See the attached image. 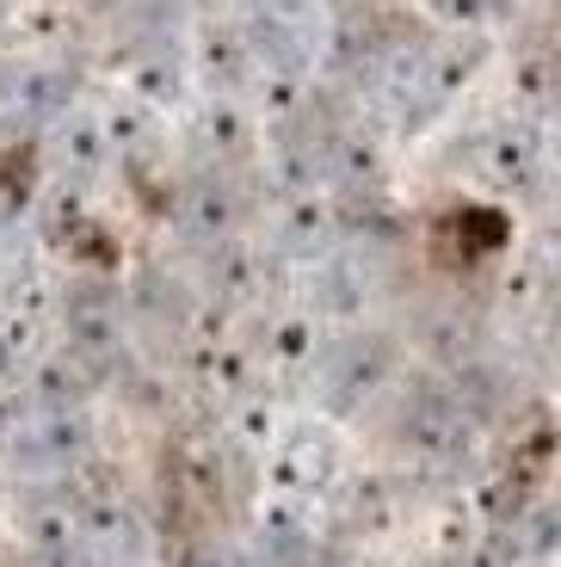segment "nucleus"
Segmentation results:
<instances>
[{"label": "nucleus", "instance_id": "1", "mask_svg": "<svg viewBox=\"0 0 561 567\" xmlns=\"http://www.w3.org/2000/svg\"><path fill=\"white\" fill-rule=\"evenodd\" d=\"M401 451L420 468H457L476 451V413L438 383H420L401 401Z\"/></svg>", "mask_w": 561, "mask_h": 567}, {"label": "nucleus", "instance_id": "2", "mask_svg": "<svg viewBox=\"0 0 561 567\" xmlns=\"http://www.w3.org/2000/svg\"><path fill=\"white\" fill-rule=\"evenodd\" d=\"M395 364H401V352H395L389 333H351V340L327 358V377H322L327 413H358L370 395H382V389L395 383Z\"/></svg>", "mask_w": 561, "mask_h": 567}, {"label": "nucleus", "instance_id": "3", "mask_svg": "<svg viewBox=\"0 0 561 567\" xmlns=\"http://www.w3.org/2000/svg\"><path fill=\"white\" fill-rule=\"evenodd\" d=\"M86 439H93V425H86L81 413L50 408V413H38V420H19L0 451L13 456V468H26V475H62L69 463L86 456Z\"/></svg>", "mask_w": 561, "mask_h": 567}, {"label": "nucleus", "instance_id": "4", "mask_svg": "<svg viewBox=\"0 0 561 567\" xmlns=\"http://www.w3.org/2000/svg\"><path fill=\"white\" fill-rule=\"evenodd\" d=\"M272 487L290 499H315L327 487H339V439L327 425H296L272 451Z\"/></svg>", "mask_w": 561, "mask_h": 567}, {"label": "nucleus", "instance_id": "5", "mask_svg": "<svg viewBox=\"0 0 561 567\" xmlns=\"http://www.w3.org/2000/svg\"><path fill=\"white\" fill-rule=\"evenodd\" d=\"M481 173H488L500 192H537V179H543V136L524 130V124L493 130V136L481 142Z\"/></svg>", "mask_w": 561, "mask_h": 567}, {"label": "nucleus", "instance_id": "6", "mask_svg": "<svg viewBox=\"0 0 561 567\" xmlns=\"http://www.w3.org/2000/svg\"><path fill=\"white\" fill-rule=\"evenodd\" d=\"M315 549V525H309V499H266V512H259V555H266L272 567H290L303 561V555Z\"/></svg>", "mask_w": 561, "mask_h": 567}, {"label": "nucleus", "instance_id": "7", "mask_svg": "<svg viewBox=\"0 0 561 567\" xmlns=\"http://www.w3.org/2000/svg\"><path fill=\"white\" fill-rule=\"evenodd\" d=\"M334 210H327L315 192H290L284 198V210H278V254H290V259H315V254H327L334 247Z\"/></svg>", "mask_w": 561, "mask_h": 567}, {"label": "nucleus", "instance_id": "8", "mask_svg": "<svg viewBox=\"0 0 561 567\" xmlns=\"http://www.w3.org/2000/svg\"><path fill=\"white\" fill-rule=\"evenodd\" d=\"M99 383V370L86 364V358L74 352H57V358H43L38 370L26 377V408L50 413V408H81V395Z\"/></svg>", "mask_w": 561, "mask_h": 567}, {"label": "nucleus", "instance_id": "9", "mask_svg": "<svg viewBox=\"0 0 561 567\" xmlns=\"http://www.w3.org/2000/svg\"><path fill=\"white\" fill-rule=\"evenodd\" d=\"M0 112L13 124H50V117L69 112V74L62 69H26L13 74V86L0 93Z\"/></svg>", "mask_w": 561, "mask_h": 567}, {"label": "nucleus", "instance_id": "10", "mask_svg": "<svg viewBox=\"0 0 561 567\" xmlns=\"http://www.w3.org/2000/svg\"><path fill=\"white\" fill-rule=\"evenodd\" d=\"M235 192H228L223 179H197L192 192L180 198V228L192 235L197 247H216V241H228L235 235Z\"/></svg>", "mask_w": 561, "mask_h": 567}, {"label": "nucleus", "instance_id": "11", "mask_svg": "<svg viewBox=\"0 0 561 567\" xmlns=\"http://www.w3.org/2000/svg\"><path fill=\"white\" fill-rule=\"evenodd\" d=\"M315 358H322V327H315V315H284V321L272 327V340H266L272 377L296 383V377H309L315 370Z\"/></svg>", "mask_w": 561, "mask_h": 567}, {"label": "nucleus", "instance_id": "12", "mask_svg": "<svg viewBox=\"0 0 561 567\" xmlns=\"http://www.w3.org/2000/svg\"><path fill=\"white\" fill-rule=\"evenodd\" d=\"M346 530H358V537H389L395 518H401V494H395L382 475H365V482L346 487Z\"/></svg>", "mask_w": 561, "mask_h": 567}, {"label": "nucleus", "instance_id": "13", "mask_svg": "<svg viewBox=\"0 0 561 567\" xmlns=\"http://www.w3.org/2000/svg\"><path fill=\"white\" fill-rule=\"evenodd\" d=\"M266 284V254L247 241H216V266H211V290L223 302H247Z\"/></svg>", "mask_w": 561, "mask_h": 567}, {"label": "nucleus", "instance_id": "14", "mask_svg": "<svg viewBox=\"0 0 561 567\" xmlns=\"http://www.w3.org/2000/svg\"><path fill=\"white\" fill-rule=\"evenodd\" d=\"M253 69H259V62H253V43L241 38V31H211V38H204V74H211L216 81V93H241V86L253 81Z\"/></svg>", "mask_w": 561, "mask_h": 567}, {"label": "nucleus", "instance_id": "15", "mask_svg": "<svg viewBox=\"0 0 561 567\" xmlns=\"http://www.w3.org/2000/svg\"><path fill=\"white\" fill-rule=\"evenodd\" d=\"M38 315L19 309V302H7L0 309V383H19L31 364H38Z\"/></svg>", "mask_w": 561, "mask_h": 567}, {"label": "nucleus", "instance_id": "16", "mask_svg": "<svg viewBox=\"0 0 561 567\" xmlns=\"http://www.w3.org/2000/svg\"><path fill=\"white\" fill-rule=\"evenodd\" d=\"M19 530H26L31 555H38V549H69V543H74V506L62 494L31 499V506L19 512Z\"/></svg>", "mask_w": 561, "mask_h": 567}, {"label": "nucleus", "instance_id": "17", "mask_svg": "<svg viewBox=\"0 0 561 567\" xmlns=\"http://www.w3.org/2000/svg\"><path fill=\"white\" fill-rule=\"evenodd\" d=\"M105 155H112V142H105V130H99L93 117H69V124H62V167H69L74 179H93V173L105 167Z\"/></svg>", "mask_w": 561, "mask_h": 567}, {"label": "nucleus", "instance_id": "18", "mask_svg": "<svg viewBox=\"0 0 561 567\" xmlns=\"http://www.w3.org/2000/svg\"><path fill=\"white\" fill-rule=\"evenodd\" d=\"M31 173H38V148H31V142H19V148H7V155H0V228L26 210Z\"/></svg>", "mask_w": 561, "mask_h": 567}, {"label": "nucleus", "instance_id": "19", "mask_svg": "<svg viewBox=\"0 0 561 567\" xmlns=\"http://www.w3.org/2000/svg\"><path fill=\"white\" fill-rule=\"evenodd\" d=\"M272 408L259 395H235V413H228V439L235 444H247V451H266V439H272Z\"/></svg>", "mask_w": 561, "mask_h": 567}, {"label": "nucleus", "instance_id": "20", "mask_svg": "<svg viewBox=\"0 0 561 567\" xmlns=\"http://www.w3.org/2000/svg\"><path fill=\"white\" fill-rule=\"evenodd\" d=\"M204 136H211L223 155H241V148H247V117H241L228 100H216L211 112H204Z\"/></svg>", "mask_w": 561, "mask_h": 567}, {"label": "nucleus", "instance_id": "21", "mask_svg": "<svg viewBox=\"0 0 561 567\" xmlns=\"http://www.w3.org/2000/svg\"><path fill=\"white\" fill-rule=\"evenodd\" d=\"M130 86L142 93V105H173L180 100V69H173V62H142V69L130 74Z\"/></svg>", "mask_w": 561, "mask_h": 567}, {"label": "nucleus", "instance_id": "22", "mask_svg": "<svg viewBox=\"0 0 561 567\" xmlns=\"http://www.w3.org/2000/svg\"><path fill=\"white\" fill-rule=\"evenodd\" d=\"M86 216H81V192H57L50 198V216H43V241H62L69 235L74 241V228H81Z\"/></svg>", "mask_w": 561, "mask_h": 567}, {"label": "nucleus", "instance_id": "23", "mask_svg": "<svg viewBox=\"0 0 561 567\" xmlns=\"http://www.w3.org/2000/svg\"><path fill=\"white\" fill-rule=\"evenodd\" d=\"M173 567H241V561H235V549H223V543H211V537H197V543H185V549L173 555Z\"/></svg>", "mask_w": 561, "mask_h": 567}, {"label": "nucleus", "instance_id": "24", "mask_svg": "<svg viewBox=\"0 0 561 567\" xmlns=\"http://www.w3.org/2000/svg\"><path fill=\"white\" fill-rule=\"evenodd\" d=\"M519 93H524L531 105H543V100H549V56H531V62L519 69Z\"/></svg>", "mask_w": 561, "mask_h": 567}, {"label": "nucleus", "instance_id": "25", "mask_svg": "<svg viewBox=\"0 0 561 567\" xmlns=\"http://www.w3.org/2000/svg\"><path fill=\"white\" fill-rule=\"evenodd\" d=\"M31 567H93V561L81 555V543H69V549H38V555H31Z\"/></svg>", "mask_w": 561, "mask_h": 567}, {"label": "nucleus", "instance_id": "26", "mask_svg": "<svg viewBox=\"0 0 561 567\" xmlns=\"http://www.w3.org/2000/svg\"><path fill=\"white\" fill-rule=\"evenodd\" d=\"M450 19H481V13H500L506 0H438Z\"/></svg>", "mask_w": 561, "mask_h": 567}, {"label": "nucleus", "instance_id": "27", "mask_svg": "<svg viewBox=\"0 0 561 567\" xmlns=\"http://www.w3.org/2000/svg\"><path fill=\"white\" fill-rule=\"evenodd\" d=\"M445 567H457V561H445Z\"/></svg>", "mask_w": 561, "mask_h": 567}]
</instances>
